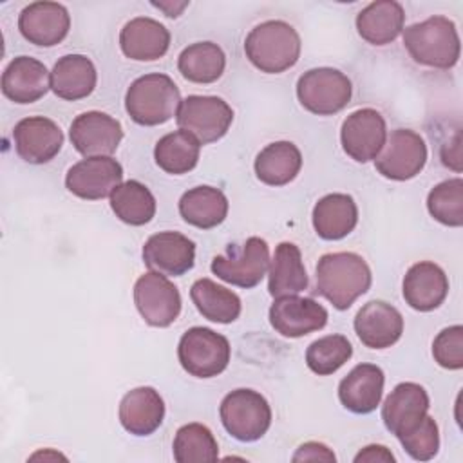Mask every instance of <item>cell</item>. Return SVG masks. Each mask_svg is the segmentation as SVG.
Segmentation results:
<instances>
[{
  "mask_svg": "<svg viewBox=\"0 0 463 463\" xmlns=\"http://www.w3.org/2000/svg\"><path fill=\"white\" fill-rule=\"evenodd\" d=\"M51 89L47 67L31 56H16L2 74V92L18 105L38 101Z\"/></svg>",
  "mask_w": 463,
  "mask_h": 463,
  "instance_id": "obj_21",
  "label": "cell"
},
{
  "mask_svg": "<svg viewBox=\"0 0 463 463\" xmlns=\"http://www.w3.org/2000/svg\"><path fill=\"white\" fill-rule=\"evenodd\" d=\"M300 36L293 25L282 20H268L255 25L246 40V58L266 74H280L291 69L300 58Z\"/></svg>",
  "mask_w": 463,
  "mask_h": 463,
  "instance_id": "obj_2",
  "label": "cell"
},
{
  "mask_svg": "<svg viewBox=\"0 0 463 463\" xmlns=\"http://www.w3.org/2000/svg\"><path fill=\"white\" fill-rule=\"evenodd\" d=\"M253 168L260 183L268 186H284L298 175L302 168V154L291 141H275L257 154Z\"/></svg>",
  "mask_w": 463,
  "mask_h": 463,
  "instance_id": "obj_29",
  "label": "cell"
},
{
  "mask_svg": "<svg viewBox=\"0 0 463 463\" xmlns=\"http://www.w3.org/2000/svg\"><path fill=\"white\" fill-rule=\"evenodd\" d=\"M98 81V72L90 58L83 54L61 56L51 72L52 92L67 101L83 99L92 94Z\"/></svg>",
  "mask_w": 463,
  "mask_h": 463,
  "instance_id": "obj_28",
  "label": "cell"
},
{
  "mask_svg": "<svg viewBox=\"0 0 463 463\" xmlns=\"http://www.w3.org/2000/svg\"><path fill=\"white\" fill-rule=\"evenodd\" d=\"M371 268L358 253H326L317 264V291L340 311L351 307L371 288Z\"/></svg>",
  "mask_w": 463,
  "mask_h": 463,
  "instance_id": "obj_1",
  "label": "cell"
},
{
  "mask_svg": "<svg viewBox=\"0 0 463 463\" xmlns=\"http://www.w3.org/2000/svg\"><path fill=\"white\" fill-rule=\"evenodd\" d=\"M383 383L382 367L376 364H358L338 383V400L354 414H369L382 402Z\"/></svg>",
  "mask_w": 463,
  "mask_h": 463,
  "instance_id": "obj_23",
  "label": "cell"
},
{
  "mask_svg": "<svg viewBox=\"0 0 463 463\" xmlns=\"http://www.w3.org/2000/svg\"><path fill=\"white\" fill-rule=\"evenodd\" d=\"M228 199L222 190L213 186H195L179 199V213L190 226L210 230L219 226L228 215Z\"/></svg>",
  "mask_w": 463,
  "mask_h": 463,
  "instance_id": "obj_31",
  "label": "cell"
},
{
  "mask_svg": "<svg viewBox=\"0 0 463 463\" xmlns=\"http://www.w3.org/2000/svg\"><path fill=\"white\" fill-rule=\"evenodd\" d=\"M143 262L150 271L181 277L194 268L195 244L179 232H159L143 244Z\"/></svg>",
  "mask_w": 463,
  "mask_h": 463,
  "instance_id": "obj_16",
  "label": "cell"
},
{
  "mask_svg": "<svg viewBox=\"0 0 463 463\" xmlns=\"http://www.w3.org/2000/svg\"><path fill=\"white\" fill-rule=\"evenodd\" d=\"M16 154L31 165L49 163L58 156L63 145L60 127L43 116H29L20 119L13 130Z\"/></svg>",
  "mask_w": 463,
  "mask_h": 463,
  "instance_id": "obj_17",
  "label": "cell"
},
{
  "mask_svg": "<svg viewBox=\"0 0 463 463\" xmlns=\"http://www.w3.org/2000/svg\"><path fill=\"white\" fill-rule=\"evenodd\" d=\"M190 298L206 320L217 324H232L242 309L239 295L212 279H197L190 288Z\"/></svg>",
  "mask_w": 463,
  "mask_h": 463,
  "instance_id": "obj_32",
  "label": "cell"
},
{
  "mask_svg": "<svg viewBox=\"0 0 463 463\" xmlns=\"http://www.w3.org/2000/svg\"><path fill=\"white\" fill-rule=\"evenodd\" d=\"M427 210L438 222L459 228L463 224V179L438 183L427 195Z\"/></svg>",
  "mask_w": 463,
  "mask_h": 463,
  "instance_id": "obj_38",
  "label": "cell"
},
{
  "mask_svg": "<svg viewBox=\"0 0 463 463\" xmlns=\"http://www.w3.org/2000/svg\"><path fill=\"white\" fill-rule=\"evenodd\" d=\"M226 67L222 49L213 42H195L184 47L177 58L181 76L192 83H213Z\"/></svg>",
  "mask_w": 463,
  "mask_h": 463,
  "instance_id": "obj_33",
  "label": "cell"
},
{
  "mask_svg": "<svg viewBox=\"0 0 463 463\" xmlns=\"http://www.w3.org/2000/svg\"><path fill=\"white\" fill-rule=\"evenodd\" d=\"M134 304L152 327H168L181 313V293L166 275L146 271L134 284Z\"/></svg>",
  "mask_w": 463,
  "mask_h": 463,
  "instance_id": "obj_11",
  "label": "cell"
},
{
  "mask_svg": "<svg viewBox=\"0 0 463 463\" xmlns=\"http://www.w3.org/2000/svg\"><path fill=\"white\" fill-rule=\"evenodd\" d=\"M172 450L177 463H203L215 461L219 458L217 439L203 423H186L179 427Z\"/></svg>",
  "mask_w": 463,
  "mask_h": 463,
  "instance_id": "obj_36",
  "label": "cell"
},
{
  "mask_svg": "<svg viewBox=\"0 0 463 463\" xmlns=\"http://www.w3.org/2000/svg\"><path fill=\"white\" fill-rule=\"evenodd\" d=\"M175 121L181 130L192 134L201 145H208L228 132L233 110L222 98L192 94L181 99Z\"/></svg>",
  "mask_w": 463,
  "mask_h": 463,
  "instance_id": "obj_8",
  "label": "cell"
},
{
  "mask_svg": "<svg viewBox=\"0 0 463 463\" xmlns=\"http://www.w3.org/2000/svg\"><path fill=\"white\" fill-rule=\"evenodd\" d=\"M405 11L400 2L376 0L356 14V31L371 45H387L403 31Z\"/></svg>",
  "mask_w": 463,
  "mask_h": 463,
  "instance_id": "obj_26",
  "label": "cell"
},
{
  "mask_svg": "<svg viewBox=\"0 0 463 463\" xmlns=\"http://www.w3.org/2000/svg\"><path fill=\"white\" fill-rule=\"evenodd\" d=\"M219 416L226 432L246 443L260 439L271 425V407L268 400L253 389H235L228 392L221 402Z\"/></svg>",
  "mask_w": 463,
  "mask_h": 463,
  "instance_id": "obj_5",
  "label": "cell"
},
{
  "mask_svg": "<svg viewBox=\"0 0 463 463\" xmlns=\"http://www.w3.org/2000/svg\"><path fill=\"white\" fill-rule=\"evenodd\" d=\"M327 309L309 297H279L269 307L271 327L286 338H300L318 331L327 324Z\"/></svg>",
  "mask_w": 463,
  "mask_h": 463,
  "instance_id": "obj_15",
  "label": "cell"
},
{
  "mask_svg": "<svg viewBox=\"0 0 463 463\" xmlns=\"http://www.w3.org/2000/svg\"><path fill=\"white\" fill-rule=\"evenodd\" d=\"M353 327L365 347L387 349L402 338L403 317L389 302L371 300L356 313Z\"/></svg>",
  "mask_w": 463,
  "mask_h": 463,
  "instance_id": "obj_19",
  "label": "cell"
},
{
  "mask_svg": "<svg viewBox=\"0 0 463 463\" xmlns=\"http://www.w3.org/2000/svg\"><path fill=\"white\" fill-rule=\"evenodd\" d=\"M293 461H336L335 452L318 441L302 443L291 458Z\"/></svg>",
  "mask_w": 463,
  "mask_h": 463,
  "instance_id": "obj_41",
  "label": "cell"
},
{
  "mask_svg": "<svg viewBox=\"0 0 463 463\" xmlns=\"http://www.w3.org/2000/svg\"><path fill=\"white\" fill-rule=\"evenodd\" d=\"M429 411L427 391L414 382L398 383L382 405V420L396 438L414 429Z\"/></svg>",
  "mask_w": 463,
  "mask_h": 463,
  "instance_id": "obj_20",
  "label": "cell"
},
{
  "mask_svg": "<svg viewBox=\"0 0 463 463\" xmlns=\"http://www.w3.org/2000/svg\"><path fill=\"white\" fill-rule=\"evenodd\" d=\"M201 143L184 130L165 134L154 146L156 165L172 175L188 174L197 166Z\"/></svg>",
  "mask_w": 463,
  "mask_h": 463,
  "instance_id": "obj_34",
  "label": "cell"
},
{
  "mask_svg": "<svg viewBox=\"0 0 463 463\" xmlns=\"http://www.w3.org/2000/svg\"><path fill=\"white\" fill-rule=\"evenodd\" d=\"M403 450L416 461H429L439 450V430L432 416H425L414 429L398 436Z\"/></svg>",
  "mask_w": 463,
  "mask_h": 463,
  "instance_id": "obj_39",
  "label": "cell"
},
{
  "mask_svg": "<svg viewBox=\"0 0 463 463\" xmlns=\"http://www.w3.org/2000/svg\"><path fill=\"white\" fill-rule=\"evenodd\" d=\"M441 161L445 166L461 172V136L456 132L454 139L441 148Z\"/></svg>",
  "mask_w": 463,
  "mask_h": 463,
  "instance_id": "obj_42",
  "label": "cell"
},
{
  "mask_svg": "<svg viewBox=\"0 0 463 463\" xmlns=\"http://www.w3.org/2000/svg\"><path fill=\"white\" fill-rule=\"evenodd\" d=\"M402 293L412 309L427 313L439 307L447 298L449 279L438 264L430 260H420L407 269Z\"/></svg>",
  "mask_w": 463,
  "mask_h": 463,
  "instance_id": "obj_22",
  "label": "cell"
},
{
  "mask_svg": "<svg viewBox=\"0 0 463 463\" xmlns=\"http://www.w3.org/2000/svg\"><path fill=\"white\" fill-rule=\"evenodd\" d=\"M387 139L383 116L374 109H358L351 112L340 128L344 152L356 163L373 161Z\"/></svg>",
  "mask_w": 463,
  "mask_h": 463,
  "instance_id": "obj_13",
  "label": "cell"
},
{
  "mask_svg": "<svg viewBox=\"0 0 463 463\" xmlns=\"http://www.w3.org/2000/svg\"><path fill=\"white\" fill-rule=\"evenodd\" d=\"M269 268V248L260 237H250L242 246H230L228 255H217L212 260V271L221 280L239 286L255 288Z\"/></svg>",
  "mask_w": 463,
  "mask_h": 463,
  "instance_id": "obj_10",
  "label": "cell"
},
{
  "mask_svg": "<svg viewBox=\"0 0 463 463\" xmlns=\"http://www.w3.org/2000/svg\"><path fill=\"white\" fill-rule=\"evenodd\" d=\"M434 362L450 371L463 367V327L459 324L441 329L432 342Z\"/></svg>",
  "mask_w": 463,
  "mask_h": 463,
  "instance_id": "obj_40",
  "label": "cell"
},
{
  "mask_svg": "<svg viewBox=\"0 0 463 463\" xmlns=\"http://www.w3.org/2000/svg\"><path fill=\"white\" fill-rule=\"evenodd\" d=\"M119 423L134 436L156 432L165 418V402L154 387H136L119 402Z\"/></svg>",
  "mask_w": 463,
  "mask_h": 463,
  "instance_id": "obj_25",
  "label": "cell"
},
{
  "mask_svg": "<svg viewBox=\"0 0 463 463\" xmlns=\"http://www.w3.org/2000/svg\"><path fill=\"white\" fill-rule=\"evenodd\" d=\"M351 80L333 67L309 69L297 81V98L300 105L317 116L340 112L351 101Z\"/></svg>",
  "mask_w": 463,
  "mask_h": 463,
  "instance_id": "obj_7",
  "label": "cell"
},
{
  "mask_svg": "<svg viewBox=\"0 0 463 463\" xmlns=\"http://www.w3.org/2000/svg\"><path fill=\"white\" fill-rule=\"evenodd\" d=\"M110 208L125 224L143 226L156 215V197L143 183L130 179L110 194Z\"/></svg>",
  "mask_w": 463,
  "mask_h": 463,
  "instance_id": "obj_35",
  "label": "cell"
},
{
  "mask_svg": "<svg viewBox=\"0 0 463 463\" xmlns=\"http://www.w3.org/2000/svg\"><path fill=\"white\" fill-rule=\"evenodd\" d=\"M181 92L174 80L161 72L139 76L125 94V110L130 119L143 127L163 125L177 114Z\"/></svg>",
  "mask_w": 463,
  "mask_h": 463,
  "instance_id": "obj_4",
  "label": "cell"
},
{
  "mask_svg": "<svg viewBox=\"0 0 463 463\" xmlns=\"http://www.w3.org/2000/svg\"><path fill=\"white\" fill-rule=\"evenodd\" d=\"M353 356V345L344 335H326L306 351L307 367L318 376H329L336 373Z\"/></svg>",
  "mask_w": 463,
  "mask_h": 463,
  "instance_id": "obj_37",
  "label": "cell"
},
{
  "mask_svg": "<svg viewBox=\"0 0 463 463\" xmlns=\"http://www.w3.org/2000/svg\"><path fill=\"white\" fill-rule=\"evenodd\" d=\"M232 356L226 336L210 327H190L179 340L177 358L181 367L195 378H213L221 374Z\"/></svg>",
  "mask_w": 463,
  "mask_h": 463,
  "instance_id": "obj_6",
  "label": "cell"
},
{
  "mask_svg": "<svg viewBox=\"0 0 463 463\" xmlns=\"http://www.w3.org/2000/svg\"><path fill=\"white\" fill-rule=\"evenodd\" d=\"M394 454L383 447V445H367L364 447L356 456H354V461L360 463V461H394Z\"/></svg>",
  "mask_w": 463,
  "mask_h": 463,
  "instance_id": "obj_43",
  "label": "cell"
},
{
  "mask_svg": "<svg viewBox=\"0 0 463 463\" xmlns=\"http://www.w3.org/2000/svg\"><path fill=\"white\" fill-rule=\"evenodd\" d=\"M152 5L163 11L168 18H177L188 7V2H152Z\"/></svg>",
  "mask_w": 463,
  "mask_h": 463,
  "instance_id": "obj_44",
  "label": "cell"
},
{
  "mask_svg": "<svg viewBox=\"0 0 463 463\" xmlns=\"http://www.w3.org/2000/svg\"><path fill=\"white\" fill-rule=\"evenodd\" d=\"M22 36L38 47L58 45L71 29V14L58 2H33L18 16Z\"/></svg>",
  "mask_w": 463,
  "mask_h": 463,
  "instance_id": "obj_18",
  "label": "cell"
},
{
  "mask_svg": "<svg viewBox=\"0 0 463 463\" xmlns=\"http://www.w3.org/2000/svg\"><path fill=\"white\" fill-rule=\"evenodd\" d=\"M427 163L425 139L411 128L392 130L380 154L374 157V166L380 175L391 181H407L416 177Z\"/></svg>",
  "mask_w": 463,
  "mask_h": 463,
  "instance_id": "obj_9",
  "label": "cell"
},
{
  "mask_svg": "<svg viewBox=\"0 0 463 463\" xmlns=\"http://www.w3.org/2000/svg\"><path fill=\"white\" fill-rule=\"evenodd\" d=\"M268 291L273 298L298 295L307 288V273L302 253L293 242H280L269 260Z\"/></svg>",
  "mask_w": 463,
  "mask_h": 463,
  "instance_id": "obj_30",
  "label": "cell"
},
{
  "mask_svg": "<svg viewBox=\"0 0 463 463\" xmlns=\"http://www.w3.org/2000/svg\"><path fill=\"white\" fill-rule=\"evenodd\" d=\"M313 228L324 241H340L358 222V206L347 194H327L313 208Z\"/></svg>",
  "mask_w": 463,
  "mask_h": 463,
  "instance_id": "obj_27",
  "label": "cell"
},
{
  "mask_svg": "<svg viewBox=\"0 0 463 463\" xmlns=\"http://www.w3.org/2000/svg\"><path fill=\"white\" fill-rule=\"evenodd\" d=\"M123 181V166L110 156L85 157L74 163L65 175L67 190L87 201L110 195Z\"/></svg>",
  "mask_w": 463,
  "mask_h": 463,
  "instance_id": "obj_14",
  "label": "cell"
},
{
  "mask_svg": "<svg viewBox=\"0 0 463 463\" xmlns=\"http://www.w3.org/2000/svg\"><path fill=\"white\" fill-rule=\"evenodd\" d=\"M69 137L81 156L103 157L112 156L118 150L123 139V127L116 118L105 112L89 110L74 118Z\"/></svg>",
  "mask_w": 463,
  "mask_h": 463,
  "instance_id": "obj_12",
  "label": "cell"
},
{
  "mask_svg": "<svg viewBox=\"0 0 463 463\" xmlns=\"http://www.w3.org/2000/svg\"><path fill=\"white\" fill-rule=\"evenodd\" d=\"M119 47L130 60L154 61L166 54L170 47V33L157 20L137 16L123 25L119 33Z\"/></svg>",
  "mask_w": 463,
  "mask_h": 463,
  "instance_id": "obj_24",
  "label": "cell"
},
{
  "mask_svg": "<svg viewBox=\"0 0 463 463\" xmlns=\"http://www.w3.org/2000/svg\"><path fill=\"white\" fill-rule=\"evenodd\" d=\"M403 45L416 63L432 69L454 67L461 52L456 24L441 14L405 27Z\"/></svg>",
  "mask_w": 463,
  "mask_h": 463,
  "instance_id": "obj_3",
  "label": "cell"
}]
</instances>
